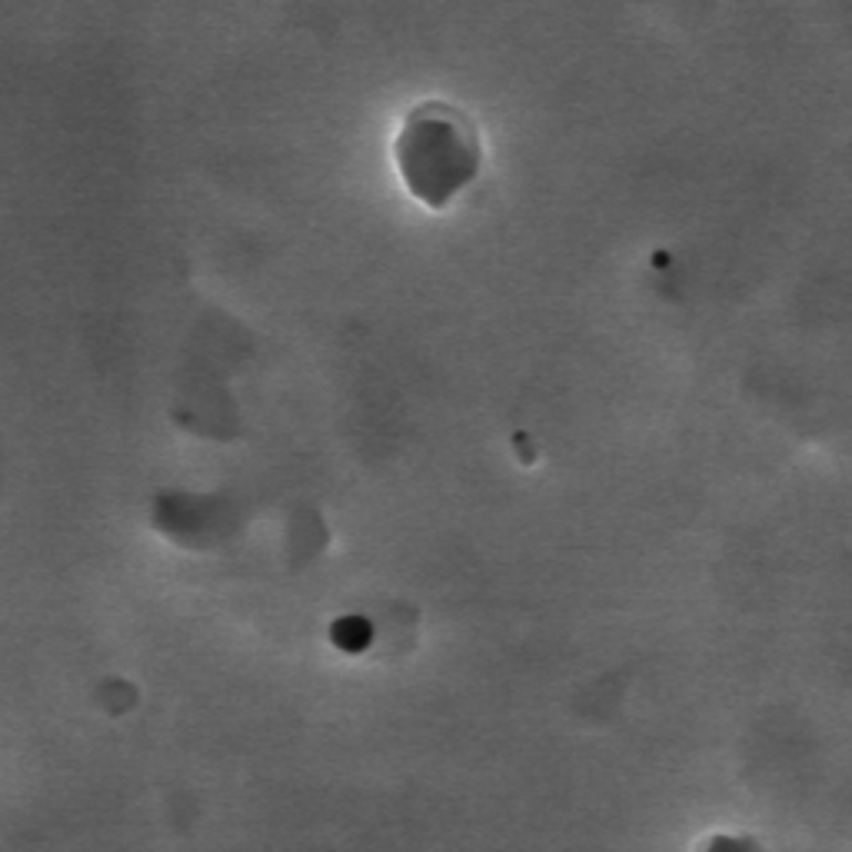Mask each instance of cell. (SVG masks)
I'll return each instance as SVG.
<instances>
[{"label": "cell", "instance_id": "6da1fadb", "mask_svg": "<svg viewBox=\"0 0 852 852\" xmlns=\"http://www.w3.org/2000/svg\"><path fill=\"white\" fill-rule=\"evenodd\" d=\"M393 157L406 190L430 210H444L480 174L484 144L464 111L419 104L406 117Z\"/></svg>", "mask_w": 852, "mask_h": 852}, {"label": "cell", "instance_id": "7a4b0ae2", "mask_svg": "<svg viewBox=\"0 0 852 852\" xmlns=\"http://www.w3.org/2000/svg\"><path fill=\"white\" fill-rule=\"evenodd\" d=\"M333 643L346 653H360L370 643V626L360 616H346L333 623Z\"/></svg>", "mask_w": 852, "mask_h": 852}]
</instances>
